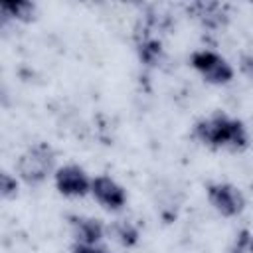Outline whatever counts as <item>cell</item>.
Returning <instances> with one entry per match:
<instances>
[{"mask_svg": "<svg viewBox=\"0 0 253 253\" xmlns=\"http://www.w3.org/2000/svg\"><path fill=\"white\" fill-rule=\"evenodd\" d=\"M55 150L49 142H34L18 156L16 174L26 186H40L51 174H55Z\"/></svg>", "mask_w": 253, "mask_h": 253, "instance_id": "2", "label": "cell"}, {"mask_svg": "<svg viewBox=\"0 0 253 253\" xmlns=\"http://www.w3.org/2000/svg\"><path fill=\"white\" fill-rule=\"evenodd\" d=\"M18 190H20L18 178L12 176L10 172L2 170V174H0V196L4 200H14L18 196Z\"/></svg>", "mask_w": 253, "mask_h": 253, "instance_id": "12", "label": "cell"}, {"mask_svg": "<svg viewBox=\"0 0 253 253\" xmlns=\"http://www.w3.org/2000/svg\"><path fill=\"white\" fill-rule=\"evenodd\" d=\"M188 14L206 30L217 32L229 24V6L221 2H194L188 6Z\"/></svg>", "mask_w": 253, "mask_h": 253, "instance_id": "7", "label": "cell"}, {"mask_svg": "<svg viewBox=\"0 0 253 253\" xmlns=\"http://www.w3.org/2000/svg\"><path fill=\"white\" fill-rule=\"evenodd\" d=\"M55 190L65 198H85L91 194L93 178L79 164H63L53 174Z\"/></svg>", "mask_w": 253, "mask_h": 253, "instance_id": "5", "label": "cell"}, {"mask_svg": "<svg viewBox=\"0 0 253 253\" xmlns=\"http://www.w3.org/2000/svg\"><path fill=\"white\" fill-rule=\"evenodd\" d=\"M0 14H2V22L14 20V22H32L38 14V6L36 2L30 0H6L0 4Z\"/></svg>", "mask_w": 253, "mask_h": 253, "instance_id": "10", "label": "cell"}, {"mask_svg": "<svg viewBox=\"0 0 253 253\" xmlns=\"http://www.w3.org/2000/svg\"><path fill=\"white\" fill-rule=\"evenodd\" d=\"M71 253H109V251L105 247H101V245H79V243H73Z\"/></svg>", "mask_w": 253, "mask_h": 253, "instance_id": "15", "label": "cell"}, {"mask_svg": "<svg viewBox=\"0 0 253 253\" xmlns=\"http://www.w3.org/2000/svg\"><path fill=\"white\" fill-rule=\"evenodd\" d=\"M109 235L125 249H132L138 245L140 239V229L130 221V219H115L109 227H107Z\"/></svg>", "mask_w": 253, "mask_h": 253, "instance_id": "11", "label": "cell"}, {"mask_svg": "<svg viewBox=\"0 0 253 253\" xmlns=\"http://www.w3.org/2000/svg\"><path fill=\"white\" fill-rule=\"evenodd\" d=\"M206 196L210 206L221 217H237L245 210V196L243 192L229 182H210L206 186Z\"/></svg>", "mask_w": 253, "mask_h": 253, "instance_id": "4", "label": "cell"}, {"mask_svg": "<svg viewBox=\"0 0 253 253\" xmlns=\"http://www.w3.org/2000/svg\"><path fill=\"white\" fill-rule=\"evenodd\" d=\"M91 196L97 200V204L109 211H121L126 206V190L123 184H119L115 178L107 174L93 176L91 182Z\"/></svg>", "mask_w": 253, "mask_h": 253, "instance_id": "6", "label": "cell"}, {"mask_svg": "<svg viewBox=\"0 0 253 253\" xmlns=\"http://www.w3.org/2000/svg\"><path fill=\"white\" fill-rule=\"evenodd\" d=\"M249 251H253V235L247 229H241L237 233L235 243H233L229 253H249Z\"/></svg>", "mask_w": 253, "mask_h": 253, "instance_id": "13", "label": "cell"}, {"mask_svg": "<svg viewBox=\"0 0 253 253\" xmlns=\"http://www.w3.org/2000/svg\"><path fill=\"white\" fill-rule=\"evenodd\" d=\"M134 51H136V57L138 61L144 65V67H158L164 63V57H166V49H164V43L158 36H154V32H150L146 26L140 30H136V38H134Z\"/></svg>", "mask_w": 253, "mask_h": 253, "instance_id": "8", "label": "cell"}, {"mask_svg": "<svg viewBox=\"0 0 253 253\" xmlns=\"http://www.w3.org/2000/svg\"><path fill=\"white\" fill-rule=\"evenodd\" d=\"M67 221H69L71 235H73L75 243H79V245H99L107 233L105 223L93 215L71 213V215H67Z\"/></svg>", "mask_w": 253, "mask_h": 253, "instance_id": "9", "label": "cell"}, {"mask_svg": "<svg viewBox=\"0 0 253 253\" xmlns=\"http://www.w3.org/2000/svg\"><path fill=\"white\" fill-rule=\"evenodd\" d=\"M192 136L211 150L243 152L249 146L245 123L225 111H213L211 115L198 119L192 126Z\"/></svg>", "mask_w": 253, "mask_h": 253, "instance_id": "1", "label": "cell"}, {"mask_svg": "<svg viewBox=\"0 0 253 253\" xmlns=\"http://www.w3.org/2000/svg\"><path fill=\"white\" fill-rule=\"evenodd\" d=\"M190 65L210 85H227L235 77L233 65L213 49L202 47L190 53Z\"/></svg>", "mask_w": 253, "mask_h": 253, "instance_id": "3", "label": "cell"}, {"mask_svg": "<svg viewBox=\"0 0 253 253\" xmlns=\"http://www.w3.org/2000/svg\"><path fill=\"white\" fill-rule=\"evenodd\" d=\"M239 71L249 81H253V55L251 53H241L239 55Z\"/></svg>", "mask_w": 253, "mask_h": 253, "instance_id": "14", "label": "cell"}]
</instances>
